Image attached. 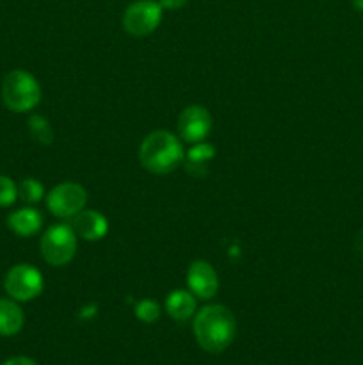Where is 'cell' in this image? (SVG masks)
Returning a JSON list of instances; mask_svg holds the SVG:
<instances>
[{
    "mask_svg": "<svg viewBox=\"0 0 363 365\" xmlns=\"http://www.w3.org/2000/svg\"><path fill=\"white\" fill-rule=\"evenodd\" d=\"M192 330L201 349L209 353H221L233 342L237 321L226 307L209 305L196 314Z\"/></svg>",
    "mask_w": 363,
    "mask_h": 365,
    "instance_id": "obj_1",
    "label": "cell"
},
{
    "mask_svg": "<svg viewBox=\"0 0 363 365\" xmlns=\"http://www.w3.org/2000/svg\"><path fill=\"white\" fill-rule=\"evenodd\" d=\"M185 159L180 139L167 130L152 132L139 148V160L149 173L166 175L177 170Z\"/></svg>",
    "mask_w": 363,
    "mask_h": 365,
    "instance_id": "obj_2",
    "label": "cell"
},
{
    "mask_svg": "<svg viewBox=\"0 0 363 365\" xmlns=\"http://www.w3.org/2000/svg\"><path fill=\"white\" fill-rule=\"evenodd\" d=\"M2 100L13 113H28L41 102V86L28 71L13 70L4 77Z\"/></svg>",
    "mask_w": 363,
    "mask_h": 365,
    "instance_id": "obj_3",
    "label": "cell"
},
{
    "mask_svg": "<svg viewBox=\"0 0 363 365\" xmlns=\"http://www.w3.org/2000/svg\"><path fill=\"white\" fill-rule=\"evenodd\" d=\"M39 250H41L43 259L50 266H66L77 253V234H75L73 227L66 223L50 227L39 241Z\"/></svg>",
    "mask_w": 363,
    "mask_h": 365,
    "instance_id": "obj_4",
    "label": "cell"
},
{
    "mask_svg": "<svg viewBox=\"0 0 363 365\" xmlns=\"http://www.w3.org/2000/svg\"><path fill=\"white\" fill-rule=\"evenodd\" d=\"M4 287L14 302H31L41 294L45 282H43L41 271L36 269L34 266L18 264L7 271Z\"/></svg>",
    "mask_w": 363,
    "mask_h": 365,
    "instance_id": "obj_5",
    "label": "cell"
},
{
    "mask_svg": "<svg viewBox=\"0 0 363 365\" xmlns=\"http://www.w3.org/2000/svg\"><path fill=\"white\" fill-rule=\"evenodd\" d=\"M162 6L155 0H135L125 9L123 29L135 38L152 34L162 21Z\"/></svg>",
    "mask_w": 363,
    "mask_h": 365,
    "instance_id": "obj_6",
    "label": "cell"
},
{
    "mask_svg": "<svg viewBox=\"0 0 363 365\" xmlns=\"http://www.w3.org/2000/svg\"><path fill=\"white\" fill-rule=\"evenodd\" d=\"M85 203H88V192L80 184H75V182H63L56 185L46 196L48 210L60 220L75 217L84 210Z\"/></svg>",
    "mask_w": 363,
    "mask_h": 365,
    "instance_id": "obj_7",
    "label": "cell"
},
{
    "mask_svg": "<svg viewBox=\"0 0 363 365\" xmlns=\"http://www.w3.org/2000/svg\"><path fill=\"white\" fill-rule=\"evenodd\" d=\"M212 130V116L201 106H189L178 118V135L187 143H201Z\"/></svg>",
    "mask_w": 363,
    "mask_h": 365,
    "instance_id": "obj_8",
    "label": "cell"
},
{
    "mask_svg": "<svg viewBox=\"0 0 363 365\" xmlns=\"http://www.w3.org/2000/svg\"><path fill=\"white\" fill-rule=\"evenodd\" d=\"M187 285L192 294L199 299H210L219 289V278L214 267L205 260H196L187 271Z\"/></svg>",
    "mask_w": 363,
    "mask_h": 365,
    "instance_id": "obj_9",
    "label": "cell"
},
{
    "mask_svg": "<svg viewBox=\"0 0 363 365\" xmlns=\"http://www.w3.org/2000/svg\"><path fill=\"white\" fill-rule=\"evenodd\" d=\"M73 230L75 234L80 235L82 239L89 242L100 241L109 232V221L98 210H82L73 217Z\"/></svg>",
    "mask_w": 363,
    "mask_h": 365,
    "instance_id": "obj_10",
    "label": "cell"
},
{
    "mask_svg": "<svg viewBox=\"0 0 363 365\" xmlns=\"http://www.w3.org/2000/svg\"><path fill=\"white\" fill-rule=\"evenodd\" d=\"M7 227L20 237H32L41 230L43 216L39 214V210L32 209V207H23V209H18L9 214Z\"/></svg>",
    "mask_w": 363,
    "mask_h": 365,
    "instance_id": "obj_11",
    "label": "cell"
},
{
    "mask_svg": "<svg viewBox=\"0 0 363 365\" xmlns=\"http://www.w3.org/2000/svg\"><path fill=\"white\" fill-rule=\"evenodd\" d=\"M25 316L13 298H0V337H13L23 328Z\"/></svg>",
    "mask_w": 363,
    "mask_h": 365,
    "instance_id": "obj_12",
    "label": "cell"
},
{
    "mask_svg": "<svg viewBox=\"0 0 363 365\" xmlns=\"http://www.w3.org/2000/svg\"><path fill=\"white\" fill-rule=\"evenodd\" d=\"M166 310L174 321H187L196 312V298L192 292L173 291L166 298Z\"/></svg>",
    "mask_w": 363,
    "mask_h": 365,
    "instance_id": "obj_13",
    "label": "cell"
},
{
    "mask_svg": "<svg viewBox=\"0 0 363 365\" xmlns=\"http://www.w3.org/2000/svg\"><path fill=\"white\" fill-rule=\"evenodd\" d=\"M214 157H216L214 145L205 141L196 143V146H192L187 155H185V168L194 177H203L206 173V163H210Z\"/></svg>",
    "mask_w": 363,
    "mask_h": 365,
    "instance_id": "obj_14",
    "label": "cell"
},
{
    "mask_svg": "<svg viewBox=\"0 0 363 365\" xmlns=\"http://www.w3.org/2000/svg\"><path fill=\"white\" fill-rule=\"evenodd\" d=\"M28 132H31L32 139L39 145H52L53 143V130L50 127L48 120L39 114H34V116L28 118Z\"/></svg>",
    "mask_w": 363,
    "mask_h": 365,
    "instance_id": "obj_15",
    "label": "cell"
},
{
    "mask_svg": "<svg viewBox=\"0 0 363 365\" xmlns=\"http://www.w3.org/2000/svg\"><path fill=\"white\" fill-rule=\"evenodd\" d=\"M18 196L25 203H38L45 196V189H43V185L36 178H25L18 185Z\"/></svg>",
    "mask_w": 363,
    "mask_h": 365,
    "instance_id": "obj_16",
    "label": "cell"
},
{
    "mask_svg": "<svg viewBox=\"0 0 363 365\" xmlns=\"http://www.w3.org/2000/svg\"><path fill=\"white\" fill-rule=\"evenodd\" d=\"M134 314L139 321H142V323H155L160 317V307L159 303L153 302V299H141V302L135 305Z\"/></svg>",
    "mask_w": 363,
    "mask_h": 365,
    "instance_id": "obj_17",
    "label": "cell"
},
{
    "mask_svg": "<svg viewBox=\"0 0 363 365\" xmlns=\"http://www.w3.org/2000/svg\"><path fill=\"white\" fill-rule=\"evenodd\" d=\"M18 200V187L13 178L0 175V209L11 207Z\"/></svg>",
    "mask_w": 363,
    "mask_h": 365,
    "instance_id": "obj_18",
    "label": "cell"
},
{
    "mask_svg": "<svg viewBox=\"0 0 363 365\" xmlns=\"http://www.w3.org/2000/svg\"><path fill=\"white\" fill-rule=\"evenodd\" d=\"M189 0H160V6H162V9H169V11H177V9H182V7L187 4Z\"/></svg>",
    "mask_w": 363,
    "mask_h": 365,
    "instance_id": "obj_19",
    "label": "cell"
},
{
    "mask_svg": "<svg viewBox=\"0 0 363 365\" xmlns=\"http://www.w3.org/2000/svg\"><path fill=\"white\" fill-rule=\"evenodd\" d=\"M2 365H38L32 359H27V356H14V359L6 360Z\"/></svg>",
    "mask_w": 363,
    "mask_h": 365,
    "instance_id": "obj_20",
    "label": "cell"
},
{
    "mask_svg": "<svg viewBox=\"0 0 363 365\" xmlns=\"http://www.w3.org/2000/svg\"><path fill=\"white\" fill-rule=\"evenodd\" d=\"M352 7L359 13H363V0H352Z\"/></svg>",
    "mask_w": 363,
    "mask_h": 365,
    "instance_id": "obj_21",
    "label": "cell"
},
{
    "mask_svg": "<svg viewBox=\"0 0 363 365\" xmlns=\"http://www.w3.org/2000/svg\"><path fill=\"white\" fill-rule=\"evenodd\" d=\"M358 248H359V252H362L363 253V232H362V234H359L358 235Z\"/></svg>",
    "mask_w": 363,
    "mask_h": 365,
    "instance_id": "obj_22",
    "label": "cell"
}]
</instances>
